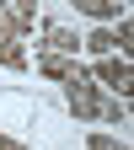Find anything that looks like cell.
<instances>
[{
  "mask_svg": "<svg viewBox=\"0 0 134 150\" xmlns=\"http://www.w3.org/2000/svg\"><path fill=\"white\" fill-rule=\"evenodd\" d=\"M81 48L91 54V59H102V54H118V38H113V22H97L86 38H81Z\"/></svg>",
  "mask_w": 134,
  "mask_h": 150,
  "instance_id": "5",
  "label": "cell"
},
{
  "mask_svg": "<svg viewBox=\"0 0 134 150\" xmlns=\"http://www.w3.org/2000/svg\"><path fill=\"white\" fill-rule=\"evenodd\" d=\"M113 38H118V54L129 59V54H134V22H129V11L118 16V22H113Z\"/></svg>",
  "mask_w": 134,
  "mask_h": 150,
  "instance_id": "8",
  "label": "cell"
},
{
  "mask_svg": "<svg viewBox=\"0 0 134 150\" xmlns=\"http://www.w3.org/2000/svg\"><path fill=\"white\" fill-rule=\"evenodd\" d=\"M38 54H65V59H75L81 54V38L70 27H59V22H38Z\"/></svg>",
  "mask_w": 134,
  "mask_h": 150,
  "instance_id": "3",
  "label": "cell"
},
{
  "mask_svg": "<svg viewBox=\"0 0 134 150\" xmlns=\"http://www.w3.org/2000/svg\"><path fill=\"white\" fill-rule=\"evenodd\" d=\"M0 150H22V139H11L6 129H0Z\"/></svg>",
  "mask_w": 134,
  "mask_h": 150,
  "instance_id": "10",
  "label": "cell"
},
{
  "mask_svg": "<svg viewBox=\"0 0 134 150\" xmlns=\"http://www.w3.org/2000/svg\"><path fill=\"white\" fill-rule=\"evenodd\" d=\"M22 150H32V145H22Z\"/></svg>",
  "mask_w": 134,
  "mask_h": 150,
  "instance_id": "12",
  "label": "cell"
},
{
  "mask_svg": "<svg viewBox=\"0 0 134 150\" xmlns=\"http://www.w3.org/2000/svg\"><path fill=\"white\" fill-rule=\"evenodd\" d=\"M38 75H48V81H70V75H81V59H65V54H38Z\"/></svg>",
  "mask_w": 134,
  "mask_h": 150,
  "instance_id": "4",
  "label": "cell"
},
{
  "mask_svg": "<svg viewBox=\"0 0 134 150\" xmlns=\"http://www.w3.org/2000/svg\"><path fill=\"white\" fill-rule=\"evenodd\" d=\"M0 6L11 11L16 32H22V38H32V27H38V6H32V0H0Z\"/></svg>",
  "mask_w": 134,
  "mask_h": 150,
  "instance_id": "6",
  "label": "cell"
},
{
  "mask_svg": "<svg viewBox=\"0 0 134 150\" xmlns=\"http://www.w3.org/2000/svg\"><path fill=\"white\" fill-rule=\"evenodd\" d=\"M118 150H129V145H123V139H118Z\"/></svg>",
  "mask_w": 134,
  "mask_h": 150,
  "instance_id": "11",
  "label": "cell"
},
{
  "mask_svg": "<svg viewBox=\"0 0 134 150\" xmlns=\"http://www.w3.org/2000/svg\"><path fill=\"white\" fill-rule=\"evenodd\" d=\"M65 102H70L75 118H86V123H129V102L123 97H107L86 70L65 81Z\"/></svg>",
  "mask_w": 134,
  "mask_h": 150,
  "instance_id": "1",
  "label": "cell"
},
{
  "mask_svg": "<svg viewBox=\"0 0 134 150\" xmlns=\"http://www.w3.org/2000/svg\"><path fill=\"white\" fill-rule=\"evenodd\" d=\"M86 150H118V139H113V134H91V139H86Z\"/></svg>",
  "mask_w": 134,
  "mask_h": 150,
  "instance_id": "9",
  "label": "cell"
},
{
  "mask_svg": "<svg viewBox=\"0 0 134 150\" xmlns=\"http://www.w3.org/2000/svg\"><path fill=\"white\" fill-rule=\"evenodd\" d=\"M0 64H6V70H27V48H22V38H0Z\"/></svg>",
  "mask_w": 134,
  "mask_h": 150,
  "instance_id": "7",
  "label": "cell"
},
{
  "mask_svg": "<svg viewBox=\"0 0 134 150\" xmlns=\"http://www.w3.org/2000/svg\"><path fill=\"white\" fill-rule=\"evenodd\" d=\"M86 75H91L97 86H113L123 102H129V91H134V70H129V59H123V54H102V59L91 64Z\"/></svg>",
  "mask_w": 134,
  "mask_h": 150,
  "instance_id": "2",
  "label": "cell"
}]
</instances>
